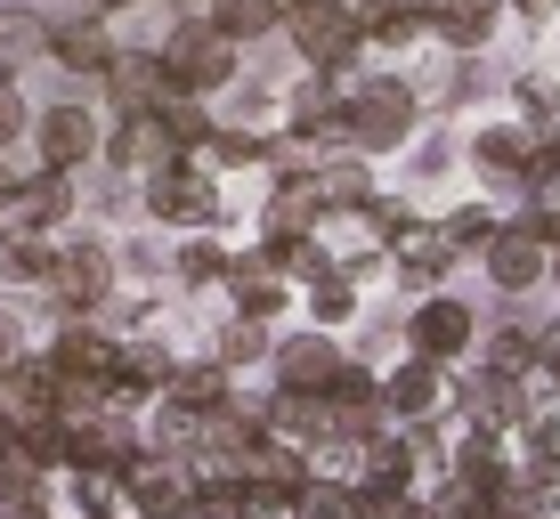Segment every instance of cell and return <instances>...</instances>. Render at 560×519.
<instances>
[{"label": "cell", "instance_id": "1", "mask_svg": "<svg viewBox=\"0 0 560 519\" xmlns=\"http://www.w3.org/2000/svg\"><path fill=\"white\" fill-rule=\"evenodd\" d=\"M114 495H122L139 519H187V504H196V471H187V455L139 447L122 471H114Z\"/></svg>", "mask_w": 560, "mask_h": 519}, {"label": "cell", "instance_id": "2", "mask_svg": "<svg viewBox=\"0 0 560 519\" xmlns=\"http://www.w3.org/2000/svg\"><path fill=\"white\" fill-rule=\"evenodd\" d=\"M228 82V33L211 25H171L163 42V90H179V98H203V90Z\"/></svg>", "mask_w": 560, "mask_h": 519}, {"label": "cell", "instance_id": "3", "mask_svg": "<svg viewBox=\"0 0 560 519\" xmlns=\"http://www.w3.org/2000/svg\"><path fill=\"white\" fill-rule=\"evenodd\" d=\"M284 25H293L308 66H350V49H358V9H341V0H293Z\"/></svg>", "mask_w": 560, "mask_h": 519}, {"label": "cell", "instance_id": "4", "mask_svg": "<svg viewBox=\"0 0 560 519\" xmlns=\"http://www.w3.org/2000/svg\"><path fill=\"white\" fill-rule=\"evenodd\" d=\"M341 130H350L358 146H398L415 130V90L407 82H374V90H358L350 114H341Z\"/></svg>", "mask_w": 560, "mask_h": 519}, {"label": "cell", "instance_id": "5", "mask_svg": "<svg viewBox=\"0 0 560 519\" xmlns=\"http://www.w3.org/2000/svg\"><path fill=\"white\" fill-rule=\"evenodd\" d=\"M33 146H42V170H82L90 155H98V114H90V106L33 114Z\"/></svg>", "mask_w": 560, "mask_h": 519}, {"label": "cell", "instance_id": "6", "mask_svg": "<svg viewBox=\"0 0 560 519\" xmlns=\"http://www.w3.org/2000/svg\"><path fill=\"white\" fill-rule=\"evenodd\" d=\"M106 284H114V260H106V244H66L42 293H49V300H66V309H98V300H106Z\"/></svg>", "mask_w": 560, "mask_h": 519}, {"label": "cell", "instance_id": "7", "mask_svg": "<svg viewBox=\"0 0 560 519\" xmlns=\"http://www.w3.org/2000/svg\"><path fill=\"white\" fill-rule=\"evenodd\" d=\"M407 350L431 357V365L463 357V350H471V309H463V300H422V309L407 317Z\"/></svg>", "mask_w": 560, "mask_h": 519}, {"label": "cell", "instance_id": "8", "mask_svg": "<svg viewBox=\"0 0 560 519\" xmlns=\"http://www.w3.org/2000/svg\"><path fill=\"white\" fill-rule=\"evenodd\" d=\"M114 357H122V350H114V333H98V325H57V333H49V365L66 381H106Z\"/></svg>", "mask_w": 560, "mask_h": 519}, {"label": "cell", "instance_id": "9", "mask_svg": "<svg viewBox=\"0 0 560 519\" xmlns=\"http://www.w3.org/2000/svg\"><path fill=\"white\" fill-rule=\"evenodd\" d=\"M334 374H341V350H334V341H317V333H301V341H284V350H277V381L293 398H325V390H334Z\"/></svg>", "mask_w": 560, "mask_h": 519}, {"label": "cell", "instance_id": "10", "mask_svg": "<svg viewBox=\"0 0 560 519\" xmlns=\"http://www.w3.org/2000/svg\"><path fill=\"white\" fill-rule=\"evenodd\" d=\"M106 155H114V170H163L179 146L163 139V122H154V114H122V130L106 139Z\"/></svg>", "mask_w": 560, "mask_h": 519}, {"label": "cell", "instance_id": "11", "mask_svg": "<svg viewBox=\"0 0 560 519\" xmlns=\"http://www.w3.org/2000/svg\"><path fill=\"white\" fill-rule=\"evenodd\" d=\"M16 66H49V16L0 9V82H16Z\"/></svg>", "mask_w": 560, "mask_h": 519}, {"label": "cell", "instance_id": "12", "mask_svg": "<svg viewBox=\"0 0 560 519\" xmlns=\"http://www.w3.org/2000/svg\"><path fill=\"white\" fill-rule=\"evenodd\" d=\"M106 90L122 114H154V98H163V57H106Z\"/></svg>", "mask_w": 560, "mask_h": 519}, {"label": "cell", "instance_id": "13", "mask_svg": "<svg viewBox=\"0 0 560 519\" xmlns=\"http://www.w3.org/2000/svg\"><path fill=\"white\" fill-rule=\"evenodd\" d=\"M106 25L98 16H73V25H49V66H66V73H106Z\"/></svg>", "mask_w": 560, "mask_h": 519}, {"label": "cell", "instance_id": "14", "mask_svg": "<svg viewBox=\"0 0 560 519\" xmlns=\"http://www.w3.org/2000/svg\"><path fill=\"white\" fill-rule=\"evenodd\" d=\"M382 406H390V414H407V422H422L431 406H447V374H439L431 357H415L398 381H382Z\"/></svg>", "mask_w": 560, "mask_h": 519}, {"label": "cell", "instance_id": "15", "mask_svg": "<svg viewBox=\"0 0 560 519\" xmlns=\"http://www.w3.org/2000/svg\"><path fill=\"white\" fill-rule=\"evenodd\" d=\"M488 276H495V293H528L536 276H545V244L520 227V236H495L488 244Z\"/></svg>", "mask_w": 560, "mask_h": 519}, {"label": "cell", "instance_id": "16", "mask_svg": "<svg viewBox=\"0 0 560 519\" xmlns=\"http://www.w3.org/2000/svg\"><path fill=\"white\" fill-rule=\"evenodd\" d=\"M147 211L171 220V227H179V220H211V187L187 179V170H154V179H147Z\"/></svg>", "mask_w": 560, "mask_h": 519}, {"label": "cell", "instance_id": "17", "mask_svg": "<svg viewBox=\"0 0 560 519\" xmlns=\"http://www.w3.org/2000/svg\"><path fill=\"white\" fill-rule=\"evenodd\" d=\"M390 244H398V268H407L415 284H431V276H447V252L455 244L439 236V227H415V220H390Z\"/></svg>", "mask_w": 560, "mask_h": 519}, {"label": "cell", "instance_id": "18", "mask_svg": "<svg viewBox=\"0 0 560 519\" xmlns=\"http://www.w3.org/2000/svg\"><path fill=\"white\" fill-rule=\"evenodd\" d=\"M57 244L49 236H0V284H49Z\"/></svg>", "mask_w": 560, "mask_h": 519}, {"label": "cell", "instance_id": "19", "mask_svg": "<svg viewBox=\"0 0 560 519\" xmlns=\"http://www.w3.org/2000/svg\"><path fill=\"white\" fill-rule=\"evenodd\" d=\"M431 25L447 33V42H488V25H495V0H431Z\"/></svg>", "mask_w": 560, "mask_h": 519}, {"label": "cell", "instance_id": "20", "mask_svg": "<svg viewBox=\"0 0 560 519\" xmlns=\"http://www.w3.org/2000/svg\"><path fill=\"white\" fill-rule=\"evenodd\" d=\"M293 519H365V504H358V487H334V479H301Z\"/></svg>", "mask_w": 560, "mask_h": 519}, {"label": "cell", "instance_id": "21", "mask_svg": "<svg viewBox=\"0 0 560 519\" xmlns=\"http://www.w3.org/2000/svg\"><path fill=\"white\" fill-rule=\"evenodd\" d=\"M277 0H211V25H220L228 33V42H236V33H244V42H253V33H268V25H277Z\"/></svg>", "mask_w": 560, "mask_h": 519}, {"label": "cell", "instance_id": "22", "mask_svg": "<svg viewBox=\"0 0 560 519\" xmlns=\"http://www.w3.org/2000/svg\"><path fill=\"white\" fill-rule=\"evenodd\" d=\"M154 122H163V139H171V146H203V130H211L196 98H154Z\"/></svg>", "mask_w": 560, "mask_h": 519}, {"label": "cell", "instance_id": "23", "mask_svg": "<svg viewBox=\"0 0 560 519\" xmlns=\"http://www.w3.org/2000/svg\"><path fill=\"white\" fill-rule=\"evenodd\" d=\"M528 155H536V139H520V130H488V139H479V170H488V179L520 170Z\"/></svg>", "mask_w": 560, "mask_h": 519}, {"label": "cell", "instance_id": "24", "mask_svg": "<svg viewBox=\"0 0 560 519\" xmlns=\"http://www.w3.org/2000/svg\"><path fill=\"white\" fill-rule=\"evenodd\" d=\"M358 25H374L382 42H407L422 16H415V0H365V9H358Z\"/></svg>", "mask_w": 560, "mask_h": 519}, {"label": "cell", "instance_id": "25", "mask_svg": "<svg viewBox=\"0 0 560 519\" xmlns=\"http://www.w3.org/2000/svg\"><path fill=\"white\" fill-rule=\"evenodd\" d=\"M308 187H317V203H341V211H350V203H365V170H358V163H334V170H317Z\"/></svg>", "mask_w": 560, "mask_h": 519}, {"label": "cell", "instance_id": "26", "mask_svg": "<svg viewBox=\"0 0 560 519\" xmlns=\"http://www.w3.org/2000/svg\"><path fill=\"white\" fill-rule=\"evenodd\" d=\"M308 300H317V317H350L358 309V293L341 276H317V268H308Z\"/></svg>", "mask_w": 560, "mask_h": 519}, {"label": "cell", "instance_id": "27", "mask_svg": "<svg viewBox=\"0 0 560 519\" xmlns=\"http://www.w3.org/2000/svg\"><path fill=\"white\" fill-rule=\"evenodd\" d=\"M16 139H33V106L16 98V82H0V146H16Z\"/></svg>", "mask_w": 560, "mask_h": 519}, {"label": "cell", "instance_id": "28", "mask_svg": "<svg viewBox=\"0 0 560 519\" xmlns=\"http://www.w3.org/2000/svg\"><path fill=\"white\" fill-rule=\"evenodd\" d=\"M260 350H268V333L253 317H236V325H228V341H220V357H260Z\"/></svg>", "mask_w": 560, "mask_h": 519}, {"label": "cell", "instance_id": "29", "mask_svg": "<svg viewBox=\"0 0 560 519\" xmlns=\"http://www.w3.org/2000/svg\"><path fill=\"white\" fill-rule=\"evenodd\" d=\"M179 276H187V284H211V276H220V252H211V244H187V252H179Z\"/></svg>", "mask_w": 560, "mask_h": 519}, {"label": "cell", "instance_id": "30", "mask_svg": "<svg viewBox=\"0 0 560 519\" xmlns=\"http://www.w3.org/2000/svg\"><path fill=\"white\" fill-rule=\"evenodd\" d=\"M536 196H560V139L536 146Z\"/></svg>", "mask_w": 560, "mask_h": 519}, {"label": "cell", "instance_id": "31", "mask_svg": "<svg viewBox=\"0 0 560 519\" xmlns=\"http://www.w3.org/2000/svg\"><path fill=\"white\" fill-rule=\"evenodd\" d=\"M90 9H98V16H114V9H130V0H90Z\"/></svg>", "mask_w": 560, "mask_h": 519}, {"label": "cell", "instance_id": "32", "mask_svg": "<svg viewBox=\"0 0 560 519\" xmlns=\"http://www.w3.org/2000/svg\"><path fill=\"white\" fill-rule=\"evenodd\" d=\"M545 357H552V374H560V333H552V341H545Z\"/></svg>", "mask_w": 560, "mask_h": 519}, {"label": "cell", "instance_id": "33", "mask_svg": "<svg viewBox=\"0 0 560 519\" xmlns=\"http://www.w3.org/2000/svg\"><path fill=\"white\" fill-rule=\"evenodd\" d=\"M520 9H528V16H545V9H552V0H520Z\"/></svg>", "mask_w": 560, "mask_h": 519}, {"label": "cell", "instance_id": "34", "mask_svg": "<svg viewBox=\"0 0 560 519\" xmlns=\"http://www.w3.org/2000/svg\"><path fill=\"white\" fill-rule=\"evenodd\" d=\"M552 284H560V260H552Z\"/></svg>", "mask_w": 560, "mask_h": 519}]
</instances>
